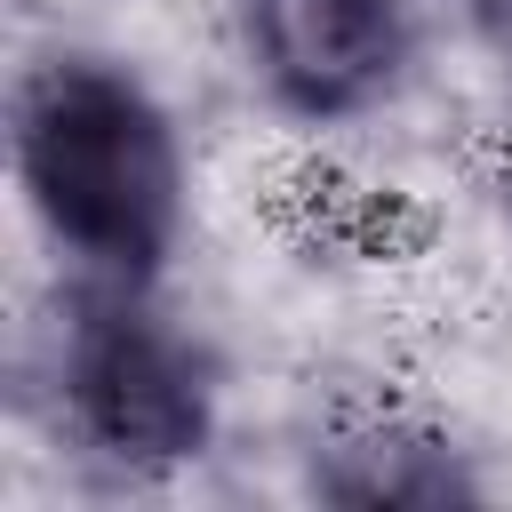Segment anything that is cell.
I'll return each mask as SVG.
<instances>
[{
  "instance_id": "cell-1",
  "label": "cell",
  "mask_w": 512,
  "mask_h": 512,
  "mask_svg": "<svg viewBox=\"0 0 512 512\" xmlns=\"http://www.w3.org/2000/svg\"><path fill=\"white\" fill-rule=\"evenodd\" d=\"M8 184L56 280L168 288L192 232V152L168 96L96 40H48L8 88Z\"/></svg>"
},
{
  "instance_id": "cell-2",
  "label": "cell",
  "mask_w": 512,
  "mask_h": 512,
  "mask_svg": "<svg viewBox=\"0 0 512 512\" xmlns=\"http://www.w3.org/2000/svg\"><path fill=\"white\" fill-rule=\"evenodd\" d=\"M32 384L56 448L112 488H160L224 432V360L168 288L56 280Z\"/></svg>"
},
{
  "instance_id": "cell-3",
  "label": "cell",
  "mask_w": 512,
  "mask_h": 512,
  "mask_svg": "<svg viewBox=\"0 0 512 512\" xmlns=\"http://www.w3.org/2000/svg\"><path fill=\"white\" fill-rule=\"evenodd\" d=\"M232 56L264 112L336 136L408 96L424 0H232Z\"/></svg>"
},
{
  "instance_id": "cell-4",
  "label": "cell",
  "mask_w": 512,
  "mask_h": 512,
  "mask_svg": "<svg viewBox=\"0 0 512 512\" xmlns=\"http://www.w3.org/2000/svg\"><path fill=\"white\" fill-rule=\"evenodd\" d=\"M296 456H304V488L320 504H472V496H488V472L472 464V448L400 400L328 408Z\"/></svg>"
},
{
  "instance_id": "cell-5",
  "label": "cell",
  "mask_w": 512,
  "mask_h": 512,
  "mask_svg": "<svg viewBox=\"0 0 512 512\" xmlns=\"http://www.w3.org/2000/svg\"><path fill=\"white\" fill-rule=\"evenodd\" d=\"M440 8H448V16H456V24L512 72V0H440Z\"/></svg>"
},
{
  "instance_id": "cell-6",
  "label": "cell",
  "mask_w": 512,
  "mask_h": 512,
  "mask_svg": "<svg viewBox=\"0 0 512 512\" xmlns=\"http://www.w3.org/2000/svg\"><path fill=\"white\" fill-rule=\"evenodd\" d=\"M504 216H512V160H504Z\"/></svg>"
}]
</instances>
